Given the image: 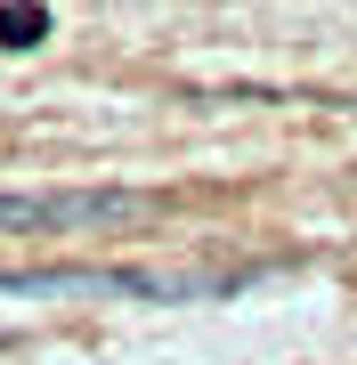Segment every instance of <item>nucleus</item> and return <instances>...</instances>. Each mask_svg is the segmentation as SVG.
<instances>
[{"instance_id":"obj_1","label":"nucleus","mask_w":357,"mask_h":365,"mask_svg":"<svg viewBox=\"0 0 357 365\" xmlns=\"http://www.w3.org/2000/svg\"><path fill=\"white\" fill-rule=\"evenodd\" d=\"M155 195H130V187H66V195H0V227L16 235H66V227H114V220H146Z\"/></svg>"},{"instance_id":"obj_2","label":"nucleus","mask_w":357,"mask_h":365,"mask_svg":"<svg viewBox=\"0 0 357 365\" xmlns=\"http://www.w3.org/2000/svg\"><path fill=\"white\" fill-rule=\"evenodd\" d=\"M49 41V9H0V49H33Z\"/></svg>"},{"instance_id":"obj_3","label":"nucleus","mask_w":357,"mask_h":365,"mask_svg":"<svg viewBox=\"0 0 357 365\" xmlns=\"http://www.w3.org/2000/svg\"><path fill=\"white\" fill-rule=\"evenodd\" d=\"M0 349H9V333H0Z\"/></svg>"}]
</instances>
